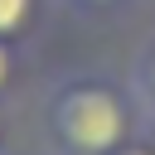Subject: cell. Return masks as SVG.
Instances as JSON below:
<instances>
[{"instance_id": "6da1fadb", "label": "cell", "mask_w": 155, "mask_h": 155, "mask_svg": "<svg viewBox=\"0 0 155 155\" xmlns=\"http://www.w3.org/2000/svg\"><path fill=\"white\" fill-rule=\"evenodd\" d=\"M48 131L68 155H111L131 145V107L107 82H68L53 92Z\"/></svg>"}, {"instance_id": "8992f818", "label": "cell", "mask_w": 155, "mask_h": 155, "mask_svg": "<svg viewBox=\"0 0 155 155\" xmlns=\"http://www.w3.org/2000/svg\"><path fill=\"white\" fill-rule=\"evenodd\" d=\"M78 5H111V0H78Z\"/></svg>"}, {"instance_id": "277c9868", "label": "cell", "mask_w": 155, "mask_h": 155, "mask_svg": "<svg viewBox=\"0 0 155 155\" xmlns=\"http://www.w3.org/2000/svg\"><path fill=\"white\" fill-rule=\"evenodd\" d=\"M5 82H10V44L0 39V87H5Z\"/></svg>"}, {"instance_id": "3957f363", "label": "cell", "mask_w": 155, "mask_h": 155, "mask_svg": "<svg viewBox=\"0 0 155 155\" xmlns=\"http://www.w3.org/2000/svg\"><path fill=\"white\" fill-rule=\"evenodd\" d=\"M140 87H145V97L155 102V48L145 53V68H140Z\"/></svg>"}, {"instance_id": "5b68a950", "label": "cell", "mask_w": 155, "mask_h": 155, "mask_svg": "<svg viewBox=\"0 0 155 155\" xmlns=\"http://www.w3.org/2000/svg\"><path fill=\"white\" fill-rule=\"evenodd\" d=\"M111 155H155V150H150V145L140 140V145H121V150H111Z\"/></svg>"}, {"instance_id": "7a4b0ae2", "label": "cell", "mask_w": 155, "mask_h": 155, "mask_svg": "<svg viewBox=\"0 0 155 155\" xmlns=\"http://www.w3.org/2000/svg\"><path fill=\"white\" fill-rule=\"evenodd\" d=\"M29 15H34V0H0V39L24 34Z\"/></svg>"}]
</instances>
